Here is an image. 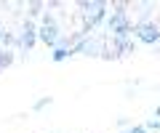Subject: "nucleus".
<instances>
[{
	"instance_id": "nucleus-1",
	"label": "nucleus",
	"mask_w": 160,
	"mask_h": 133,
	"mask_svg": "<svg viewBox=\"0 0 160 133\" xmlns=\"http://www.w3.org/2000/svg\"><path fill=\"white\" fill-rule=\"evenodd\" d=\"M59 27H56V19L51 16V13H43V24H40V29H38V40H43L46 45H56L59 43Z\"/></svg>"
},
{
	"instance_id": "nucleus-2",
	"label": "nucleus",
	"mask_w": 160,
	"mask_h": 133,
	"mask_svg": "<svg viewBox=\"0 0 160 133\" xmlns=\"http://www.w3.org/2000/svg\"><path fill=\"white\" fill-rule=\"evenodd\" d=\"M107 27L115 32V40H126V37L131 35V21L126 19V13H123V11H115L112 16L107 19Z\"/></svg>"
},
{
	"instance_id": "nucleus-3",
	"label": "nucleus",
	"mask_w": 160,
	"mask_h": 133,
	"mask_svg": "<svg viewBox=\"0 0 160 133\" xmlns=\"http://www.w3.org/2000/svg\"><path fill=\"white\" fill-rule=\"evenodd\" d=\"M133 35H136L142 43H147V45H155V43L160 40V29H158V24H152V21H142L136 29H133Z\"/></svg>"
},
{
	"instance_id": "nucleus-4",
	"label": "nucleus",
	"mask_w": 160,
	"mask_h": 133,
	"mask_svg": "<svg viewBox=\"0 0 160 133\" xmlns=\"http://www.w3.org/2000/svg\"><path fill=\"white\" fill-rule=\"evenodd\" d=\"M35 40H38V29H35L32 21H27V24H24V32H22V40H19V43L29 51V48L35 45Z\"/></svg>"
},
{
	"instance_id": "nucleus-5",
	"label": "nucleus",
	"mask_w": 160,
	"mask_h": 133,
	"mask_svg": "<svg viewBox=\"0 0 160 133\" xmlns=\"http://www.w3.org/2000/svg\"><path fill=\"white\" fill-rule=\"evenodd\" d=\"M67 56H72V48H56L53 51V61H64Z\"/></svg>"
},
{
	"instance_id": "nucleus-6",
	"label": "nucleus",
	"mask_w": 160,
	"mask_h": 133,
	"mask_svg": "<svg viewBox=\"0 0 160 133\" xmlns=\"http://www.w3.org/2000/svg\"><path fill=\"white\" fill-rule=\"evenodd\" d=\"M13 61V56L8 51H0V69H3V67H8V64Z\"/></svg>"
},
{
	"instance_id": "nucleus-7",
	"label": "nucleus",
	"mask_w": 160,
	"mask_h": 133,
	"mask_svg": "<svg viewBox=\"0 0 160 133\" xmlns=\"http://www.w3.org/2000/svg\"><path fill=\"white\" fill-rule=\"evenodd\" d=\"M144 128H147V131H158V133H160V120H152V122H147Z\"/></svg>"
},
{
	"instance_id": "nucleus-8",
	"label": "nucleus",
	"mask_w": 160,
	"mask_h": 133,
	"mask_svg": "<svg viewBox=\"0 0 160 133\" xmlns=\"http://www.w3.org/2000/svg\"><path fill=\"white\" fill-rule=\"evenodd\" d=\"M48 104H51V98H40V101H38V104H35V109H43V107H48Z\"/></svg>"
},
{
	"instance_id": "nucleus-9",
	"label": "nucleus",
	"mask_w": 160,
	"mask_h": 133,
	"mask_svg": "<svg viewBox=\"0 0 160 133\" xmlns=\"http://www.w3.org/2000/svg\"><path fill=\"white\" fill-rule=\"evenodd\" d=\"M126 133H147V128H144V125H136V128H131V131H126Z\"/></svg>"
},
{
	"instance_id": "nucleus-10",
	"label": "nucleus",
	"mask_w": 160,
	"mask_h": 133,
	"mask_svg": "<svg viewBox=\"0 0 160 133\" xmlns=\"http://www.w3.org/2000/svg\"><path fill=\"white\" fill-rule=\"evenodd\" d=\"M0 43H3V29H0Z\"/></svg>"
},
{
	"instance_id": "nucleus-11",
	"label": "nucleus",
	"mask_w": 160,
	"mask_h": 133,
	"mask_svg": "<svg viewBox=\"0 0 160 133\" xmlns=\"http://www.w3.org/2000/svg\"><path fill=\"white\" fill-rule=\"evenodd\" d=\"M158 115H160V107H158Z\"/></svg>"
}]
</instances>
